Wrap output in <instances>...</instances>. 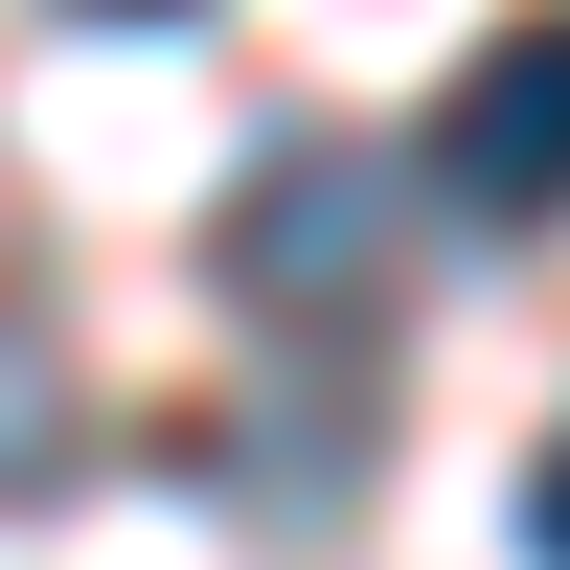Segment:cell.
Returning a JSON list of instances; mask_svg holds the SVG:
<instances>
[{
  "label": "cell",
  "mask_w": 570,
  "mask_h": 570,
  "mask_svg": "<svg viewBox=\"0 0 570 570\" xmlns=\"http://www.w3.org/2000/svg\"><path fill=\"white\" fill-rule=\"evenodd\" d=\"M206 274L274 320V343H343V320H389V160H365V137H274V160L228 183Z\"/></svg>",
  "instance_id": "1"
},
{
  "label": "cell",
  "mask_w": 570,
  "mask_h": 570,
  "mask_svg": "<svg viewBox=\"0 0 570 570\" xmlns=\"http://www.w3.org/2000/svg\"><path fill=\"white\" fill-rule=\"evenodd\" d=\"M434 206L456 228H570V0H525V23L434 91Z\"/></svg>",
  "instance_id": "2"
},
{
  "label": "cell",
  "mask_w": 570,
  "mask_h": 570,
  "mask_svg": "<svg viewBox=\"0 0 570 570\" xmlns=\"http://www.w3.org/2000/svg\"><path fill=\"white\" fill-rule=\"evenodd\" d=\"M46 456H69V365H46V343H0V502H23Z\"/></svg>",
  "instance_id": "3"
},
{
  "label": "cell",
  "mask_w": 570,
  "mask_h": 570,
  "mask_svg": "<svg viewBox=\"0 0 570 570\" xmlns=\"http://www.w3.org/2000/svg\"><path fill=\"white\" fill-rule=\"evenodd\" d=\"M525 570H570V434L525 456Z\"/></svg>",
  "instance_id": "4"
},
{
  "label": "cell",
  "mask_w": 570,
  "mask_h": 570,
  "mask_svg": "<svg viewBox=\"0 0 570 570\" xmlns=\"http://www.w3.org/2000/svg\"><path fill=\"white\" fill-rule=\"evenodd\" d=\"M91 23H183V0H91Z\"/></svg>",
  "instance_id": "5"
}]
</instances>
